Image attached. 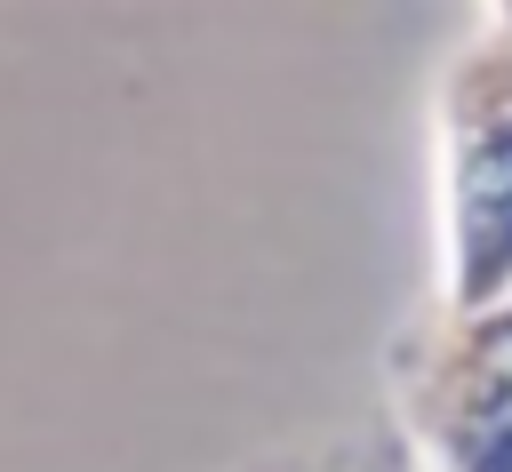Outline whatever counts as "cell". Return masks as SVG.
Returning <instances> with one entry per match:
<instances>
[{
  "label": "cell",
  "instance_id": "7a4b0ae2",
  "mask_svg": "<svg viewBox=\"0 0 512 472\" xmlns=\"http://www.w3.org/2000/svg\"><path fill=\"white\" fill-rule=\"evenodd\" d=\"M400 416L424 472H512V304L440 312L400 368Z\"/></svg>",
  "mask_w": 512,
  "mask_h": 472
},
{
  "label": "cell",
  "instance_id": "6da1fadb",
  "mask_svg": "<svg viewBox=\"0 0 512 472\" xmlns=\"http://www.w3.org/2000/svg\"><path fill=\"white\" fill-rule=\"evenodd\" d=\"M440 312L512 304V8H488L432 80Z\"/></svg>",
  "mask_w": 512,
  "mask_h": 472
}]
</instances>
